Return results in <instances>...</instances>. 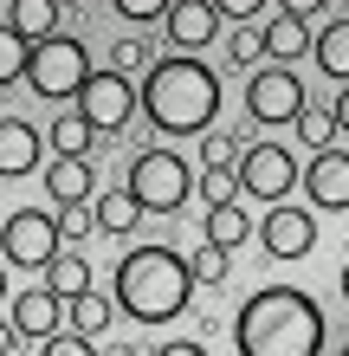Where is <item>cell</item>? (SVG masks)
<instances>
[{
    "label": "cell",
    "instance_id": "cell-1",
    "mask_svg": "<svg viewBox=\"0 0 349 356\" xmlns=\"http://www.w3.org/2000/svg\"><path fill=\"white\" fill-rule=\"evenodd\" d=\"M323 305L298 285H259L233 311V343L239 356H323Z\"/></svg>",
    "mask_w": 349,
    "mask_h": 356
},
{
    "label": "cell",
    "instance_id": "cell-2",
    "mask_svg": "<svg viewBox=\"0 0 349 356\" xmlns=\"http://www.w3.org/2000/svg\"><path fill=\"white\" fill-rule=\"evenodd\" d=\"M142 117L155 123L162 136H201L214 130L220 117V78L214 65H201L194 52H175V58H155L142 72Z\"/></svg>",
    "mask_w": 349,
    "mask_h": 356
},
{
    "label": "cell",
    "instance_id": "cell-3",
    "mask_svg": "<svg viewBox=\"0 0 349 356\" xmlns=\"http://www.w3.org/2000/svg\"><path fill=\"white\" fill-rule=\"evenodd\" d=\"M110 298L130 324H169L194 305V272L188 253L175 246H130L117 259V279H110Z\"/></svg>",
    "mask_w": 349,
    "mask_h": 356
},
{
    "label": "cell",
    "instance_id": "cell-4",
    "mask_svg": "<svg viewBox=\"0 0 349 356\" xmlns=\"http://www.w3.org/2000/svg\"><path fill=\"white\" fill-rule=\"evenodd\" d=\"M130 195L142 201V214H181L194 195V169L175 149H142L130 162Z\"/></svg>",
    "mask_w": 349,
    "mask_h": 356
},
{
    "label": "cell",
    "instance_id": "cell-5",
    "mask_svg": "<svg viewBox=\"0 0 349 356\" xmlns=\"http://www.w3.org/2000/svg\"><path fill=\"white\" fill-rule=\"evenodd\" d=\"M85 78H91V52H85V39H71V33H52V39H39L33 58H26V85L39 97H78L85 91Z\"/></svg>",
    "mask_w": 349,
    "mask_h": 356
},
{
    "label": "cell",
    "instance_id": "cell-6",
    "mask_svg": "<svg viewBox=\"0 0 349 356\" xmlns=\"http://www.w3.org/2000/svg\"><path fill=\"white\" fill-rule=\"evenodd\" d=\"M58 220L46 214V207H13L7 227H0V259L19 266V272H46L58 259Z\"/></svg>",
    "mask_w": 349,
    "mask_h": 356
},
{
    "label": "cell",
    "instance_id": "cell-7",
    "mask_svg": "<svg viewBox=\"0 0 349 356\" xmlns=\"http://www.w3.org/2000/svg\"><path fill=\"white\" fill-rule=\"evenodd\" d=\"M78 111H85V123H91V130L97 136H123V130H130V117L142 111V97H136V85H130V78H123V72H91L85 78V91H78Z\"/></svg>",
    "mask_w": 349,
    "mask_h": 356
},
{
    "label": "cell",
    "instance_id": "cell-8",
    "mask_svg": "<svg viewBox=\"0 0 349 356\" xmlns=\"http://www.w3.org/2000/svg\"><path fill=\"white\" fill-rule=\"evenodd\" d=\"M304 78L291 72V65H259L253 78H246V117L253 123H298V111H304Z\"/></svg>",
    "mask_w": 349,
    "mask_h": 356
},
{
    "label": "cell",
    "instance_id": "cell-9",
    "mask_svg": "<svg viewBox=\"0 0 349 356\" xmlns=\"http://www.w3.org/2000/svg\"><path fill=\"white\" fill-rule=\"evenodd\" d=\"M291 188H298V162H291V149H278V143H246V156H239V195L278 207Z\"/></svg>",
    "mask_w": 349,
    "mask_h": 356
},
{
    "label": "cell",
    "instance_id": "cell-10",
    "mask_svg": "<svg viewBox=\"0 0 349 356\" xmlns=\"http://www.w3.org/2000/svg\"><path fill=\"white\" fill-rule=\"evenodd\" d=\"M259 240H265V253H272V259H304V253H317V214H311V207L278 201V207H265Z\"/></svg>",
    "mask_w": 349,
    "mask_h": 356
},
{
    "label": "cell",
    "instance_id": "cell-11",
    "mask_svg": "<svg viewBox=\"0 0 349 356\" xmlns=\"http://www.w3.org/2000/svg\"><path fill=\"white\" fill-rule=\"evenodd\" d=\"M298 188H304V201H311V214H343L349 207V156L343 149L311 156V169L298 175Z\"/></svg>",
    "mask_w": 349,
    "mask_h": 356
},
{
    "label": "cell",
    "instance_id": "cell-12",
    "mask_svg": "<svg viewBox=\"0 0 349 356\" xmlns=\"http://www.w3.org/2000/svg\"><path fill=\"white\" fill-rule=\"evenodd\" d=\"M46 169V130L26 117H0V175H39Z\"/></svg>",
    "mask_w": 349,
    "mask_h": 356
},
{
    "label": "cell",
    "instance_id": "cell-13",
    "mask_svg": "<svg viewBox=\"0 0 349 356\" xmlns=\"http://www.w3.org/2000/svg\"><path fill=\"white\" fill-rule=\"evenodd\" d=\"M7 318H13V330L19 337H58L65 330V298H52L46 285H26V291H13V305H7Z\"/></svg>",
    "mask_w": 349,
    "mask_h": 356
},
{
    "label": "cell",
    "instance_id": "cell-14",
    "mask_svg": "<svg viewBox=\"0 0 349 356\" xmlns=\"http://www.w3.org/2000/svg\"><path fill=\"white\" fill-rule=\"evenodd\" d=\"M162 33H169L181 52H201V46H214L220 13H214V0H175V7L162 13Z\"/></svg>",
    "mask_w": 349,
    "mask_h": 356
},
{
    "label": "cell",
    "instance_id": "cell-15",
    "mask_svg": "<svg viewBox=\"0 0 349 356\" xmlns=\"http://www.w3.org/2000/svg\"><path fill=\"white\" fill-rule=\"evenodd\" d=\"M91 227L110 234V240H130L136 227H142V201L130 195V181H110V188L91 195Z\"/></svg>",
    "mask_w": 349,
    "mask_h": 356
},
{
    "label": "cell",
    "instance_id": "cell-16",
    "mask_svg": "<svg viewBox=\"0 0 349 356\" xmlns=\"http://www.w3.org/2000/svg\"><path fill=\"white\" fill-rule=\"evenodd\" d=\"M39 188L58 201V207H78L97 195V175H91V156H52L46 169H39Z\"/></svg>",
    "mask_w": 349,
    "mask_h": 356
},
{
    "label": "cell",
    "instance_id": "cell-17",
    "mask_svg": "<svg viewBox=\"0 0 349 356\" xmlns=\"http://www.w3.org/2000/svg\"><path fill=\"white\" fill-rule=\"evenodd\" d=\"M311 52H317V72H323V78L349 85V19H330V26H317Z\"/></svg>",
    "mask_w": 349,
    "mask_h": 356
},
{
    "label": "cell",
    "instance_id": "cell-18",
    "mask_svg": "<svg viewBox=\"0 0 349 356\" xmlns=\"http://www.w3.org/2000/svg\"><path fill=\"white\" fill-rule=\"evenodd\" d=\"M265 33V58L272 65H298L304 52H311V33H304V19H291V13H278L272 26H259Z\"/></svg>",
    "mask_w": 349,
    "mask_h": 356
},
{
    "label": "cell",
    "instance_id": "cell-19",
    "mask_svg": "<svg viewBox=\"0 0 349 356\" xmlns=\"http://www.w3.org/2000/svg\"><path fill=\"white\" fill-rule=\"evenodd\" d=\"M58 19H65V13H58V0H13V7H7V26L19 39H33V46L58 33Z\"/></svg>",
    "mask_w": 349,
    "mask_h": 356
},
{
    "label": "cell",
    "instance_id": "cell-20",
    "mask_svg": "<svg viewBox=\"0 0 349 356\" xmlns=\"http://www.w3.org/2000/svg\"><path fill=\"white\" fill-rule=\"evenodd\" d=\"M253 234H259V227L246 220V207H239V201H227V207H207V220H201V240L227 246V253H233V246H246Z\"/></svg>",
    "mask_w": 349,
    "mask_h": 356
},
{
    "label": "cell",
    "instance_id": "cell-21",
    "mask_svg": "<svg viewBox=\"0 0 349 356\" xmlns=\"http://www.w3.org/2000/svg\"><path fill=\"white\" fill-rule=\"evenodd\" d=\"M110 311H117V298H104V291H78V298L65 305V330H78V337H104Z\"/></svg>",
    "mask_w": 349,
    "mask_h": 356
},
{
    "label": "cell",
    "instance_id": "cell-22",
    "mask_svg": "<svg viewBox=\"0 0 349 356\" xmlns=\"http://www.w3.org/2000/svg\"><path fill=\"white\" fill-rule=\"evenodd\" d=\"M291 130H298V143H304V149H311V156L337 149V136H343V130H337V111H330V104H304Z\"/></svg>",
    "mask_w": 349,
    "mask_h": 356
},
{
    "label": "cell",
    "instance_id": "cell-23",
    "mask_svg": "<svg viewBox=\"0 0 349 356\" xmlns=\"http://www.w3.org/2000/svg\"><path fill=\"white\" fill-rule=\"evenodd\" d=\"M91 143H97V130L85 123V111H58V123L46 130V149L52 156H91Z\"/></svg>",
    "mask_w": 349,
    "mask_h": 356
},
{
    "label": "cell",
    "instance_id": "cell-24",
    "mask_svg": "<svg viewBox=\"0 0 349 356\" xmlns=\"http://www.w3.org/2000/svg\"><path fill=\"white\" fill-rule=\"evenodd\" d=\"M246 143V130H201V169H239Z\"/></svg>",
    "mask_w": 349,
    "mask_h": 356
},
{
    "label": "cell",
    "instance_id": "cell-25",
    "mask_svg": "<svg viewBox=\"0 0 349 356\" xmlns=\"http://www.w3.org/2000/svg\"><path fill=\"white\" fill-rule=\"evenodd\" d=\"M46 291H52V298H78V291H91V266L85 259H78V253H58L52 266H46Z\"/></svg>",
    "mask_w": 349,
    "mask_h": 356
},
{
    "label": "cell",
    "instance_id": "cell-26",
    "mask_svg": "<svg viewBox=\"0 0 349 356\" xmlns=\"http://www.w3.org/2000/svg\"><path fill=\"white\" fill-rule=\"evenodd\" d=\"M188 272H194V285H207V291H220V285H227V246H214V240H201L194 253H188Z\"/></svg>",
    "mask_w": 349,
    "mask_h": 356
},
{
    "label": "cell",
    "instance_id": "cell-27",
    "mask_svg": "<svg viewBox=\"0 0 349 356\" xmlns=\"http://www.w3.org/2000/svg\"><path fill=\"white\" fill-rule=\"evenodd\" d=\"M26 58H33V39L0 26V85H26Z\"/></svg>",
    "mask_w": 349,
    "mask_h": 356
},
{
    "label": "cell",
    "instance_id": "cell-28",
    "mask_svg": "<svg viewBox=\"0 0 349 356\" xmlns=\"http://www.w3.org/2000/svg\"><path fill=\"white\" fill-rule=\"evenodd\" d=\"M201 201L207 207H227V201H239V169H201Z\"/></svg>",
    "mask_w": 349,
    "mask_h": 356
},
{
    "label": "cell",
    "instance_id": "cell-29",
    "mask_svg": "<svg viewBox=\"0 0 349 356\" xmlns=\"http://www.w3.org/2000/svg\"><path fill=\"white\" fill-rule=\"evenodd\" d=\"M155 65V52H149V39H117V46H110V72H123V78H130V72H149Z\"/></svg>",
    "mask_w": 349,
    "mask_h": 356
},
{
    "label": "cell",
    "instance_id": "cell-30",
    "mask_svg": "<svg viewBox=\"0 0 349 356\" xmlns=\"http://www.w3.org/2000/svg\"><path fill=\"white\" fill-rule=\"evenodd\" d=\"M227 58H233V65H259V58H265V33L259 26H239L227 39Z\"/></svg>",
    "mask_w": 349,
    "mask_h": 356
},
{
    "label": "cell",
    "instance_id": "cell-31",
    "mask_svg": "<svg viewBox=\"0 0 349 356\" xmlns=\"http://www.w3.org/2000/svg\"><path fill=\"white\" fill-rule=\"evenodd\" d=\"M97 227H91V201H78V207H58V240H91Z\"/></svg>",
    "mask_w": 349,
    "mask_h": 356
},
{
    "label": "cell",
    "instance_id": "cell-32",
    "mask_svg": "<svg viewBox=\"0 0 349 356\" xmlns=\"http://www.w3.org/2000/svg\"><path fill=\"white\" fill-rule=\"evenodd\" d=\"M39 356H97V337H78V330H58V337L39 343Z\"/></svg>",
    "mask_w": 349,
    "mask_h": 356
},
{
    "label": "cell",
    "instance_id": "cell-33",
    "mask_svg": "<svg viewBox=\"0 0 349 356\" xmlns=\"http://www.w3.org/2000/svg\"><path fill=\"white\" fill-rule=\"evenodd\" d=\"M169 7H175V0H110V13L117 19H136V26H142V19H162Z\"/></svg>",
    "mask_w": 349,
    "mask_h": 356
},
{
    "label": "cell",
    "instance_id": "cell-34",
    "mask_svg": "<svg viewBox=\"0 0 349 356\" xmlns=\"http://www.w3.org/2000/svg\"><path fill=\"white\" fill-rule=\"evenodd\" d=\"M214 13H220V19H259L265 0H214Z\"/></svg>",
    "mask_w": 349,
    "mask_h": 356
},
{
    "label": "cell",
    "instance_id": "cell-35",
    "mask_svg": "<svg viewBox=\"0 0 349 356\" xmlns=\"http://www.w3.org/2000/svg\"><path fill=\"white\" fill-rule=\"evenodd\" d=\"M155 356H207V343L201 337H169V343H155Z\"/></svg>",
    "mask_w": 349,
    "mask_h": 356
},
{
    "label": "cell",
    "instance_id": "cell-36",
    "mask_svg": "<svg viewBox=\"0 0 349 356\" xmlns=\"http://www.w3.org/2000/svg\"><path fill=\"white\" fill-rule=\"evenodd\" d=\"M330 0H278V13H291V19H317Z\"/></svg>",
    "mask_w": 349,
    "mask_h": 356
},
{
    "label": "cell",
    "instance_id": "cell-37",
    "mask_svg": "<svg viewBox=\"0 0 349 356\" xmlns=\"http://www.w3.org/2000/svg\"><path fill=\"white\" fill-rule=\"evenodd\" d=\"M110 356H155V343H136V337H117Z\"/></svg>",
    "mask_w": 349,
    "mask_h": 356
},
{
    "label": "cell",
    "instance_id": "cell-38",
    "mask_svg": "<svg viewBox=\"0 0 349 356\" xmlns=\"http://www.w3.org/2000/svg\"><path fill=\"white\" fill-rule=\"evenodd\" d=\"M330 111H337V130H343V136H349V85H343V91H337V104H330Z\"/></svg>",
    "mask_w": 349,
    "mask_h": 356
},
{
    "label": "cell",
    "instance_id": "cell-39",
    "mask_svg": "<svg viewBox=\"0 0 349 356\" xmlns=\"http://www.w3.org/2000/svg\"><path fill=\"white\" fill-rule=\"evenodd\" d=\"M13 343H19V330H13V318H0V356H13Z\"/></svg>",
    "mask_w": 349,
    "mask_h": 356
},
{
    "label": "cell",
    "instance_id": "cell-40",
    "mask_svg": "<svg viewBox=\"0 0 349 356\" xmlns=\"http://www.w3.org/2000/svg\"><path fill=\"white\" fill-rule=\"evenodd\" d=\"M0 305H7V259H0Z\"/></svg>",
    "mask_w": 349,
    "mask_h": 356
},
{
    "label": "cell",
    "instance_id": "cell-41",
    "mask_svg": "<svg viewBox=\"0 0 349 356\" xmlns=\"http://www.w3.org/2000/svg\"><path fill=\"white\" fill-rule=\"evenodd\" d=\"M71 7H78V0H58V13H71Z\"/></svg>",
    "mask_w": 349,
    "mask_h": 356
},
{
    "label": "cell",
    "instance_id": "cell-42",
    "mask_svg": "<svg viewBox=\"0 0 349 356\" xmlns=\"http://www.w3.org/2000/svg\"><path fill=\"white\" fill-rule=\"evenodd\" d=\"M343 298H349V266H343Z\"/></svg>",
    "mask_w": 349,
    "mask_h": 356
},
{
    "label": "cell",
    "instance_id": "cell-43",
    "mask_svg": "<svg viewBox=\"0 0 349 356\" xmlns=\"http://www.w3.org/2000/svg\"><path fill=\"white\" fill-rule=\"evenodd\" d=\"M337 356H349V343H343V350H337Z\"/></svg>",
    "mask_w": 349,
    "mask_h": 356
}]
</instances>
